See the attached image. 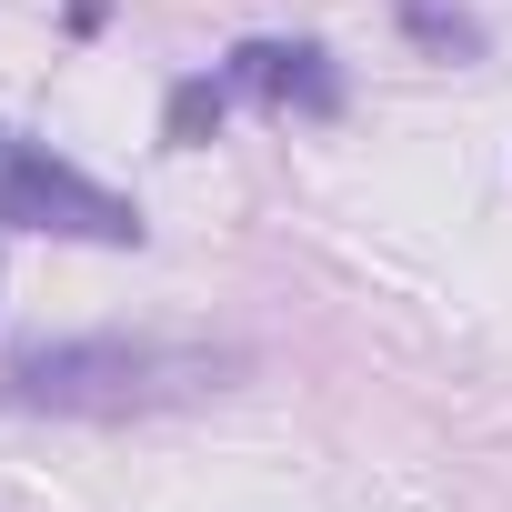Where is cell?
Listing matches in <instances>:
<instances>
[{
  "label": "cell",
  "mask_w": 512,
  "mask_h": 512,
  "mask_svg": "<svg viewBox=\"0 0 512 512\" xmlns=\"http://www.w3.org/2000/svg\"><path fill=\"white\" fill-rule=\"evenodd\" d=\"M241 372V352L211 342H161V332H71V342H31L0 372L11 412H61V422H131V412H171L201 402Z\"/></svg>",
  "instance_id": "6da1fadb"
},
{
  "label": "cell",
  "mask_w": 512,
  "mask_h": 512,
  "mask_svg": "<svg viewBox=\"0 0 512 512\" xmlns=\"http://www.w3.org/2000/svg\"><path fill=\"white\" fill-rule=\"evenodd\" d=\"M0 221L21 231H51V241H101V251H131L141 241V211L91 181L81 161H61L51 141H21L11 121H0Z\"/></svg>",
  "instance_id": "7a4b0ae2"
},
{
  "label": "cell",
  "mask_w": 512,
  "mask_h": 512,
  "mask_svg": "<svg viewBox=\"0 0 512 512\" xmlns=\"http://www.w3.org/2000/svg\"><path fill=\"white\" fill-rule=\"evenodd\" d=\"M221 81L251 91V101H282V111H342V81L312 41H241Z\"/></svg>",
  "instance_id": "3957f363"
},
{
  "label": "cell",
  "mask_w": 512,
  "mask_h": 512,
  "mask_svg": "<svg viewBox=\"0 0 512 512\" xmlns=\"http://www.w3.org/2000/svg\"><path fill=\"white\" fill-rule=\"evenodd\" d=\"M402 21H412L422 41H442V51H482V31H472L462 11H442V0H402Z\"/></svg>",
  "instance_id": "277c9868"
}]
</instances>
